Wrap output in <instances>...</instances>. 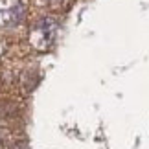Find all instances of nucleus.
Wrapping results in <instances>:
<instances>
[{"label": "nucleus", "instance_id": "f257e3e1", "mask_svg": "<svg viewBox=\"0 0 149 149\" xmlns=\"http://www.w3.org/2000/svg\"><path fill=\"white\" fill-rule=\"evenodd\" d=\"M57 20L54 17H44L33 26L31 30V42L37 50H46L52 46V42L55 41V35H57Z\"/></svg>", "mask_w": 149, "mask_h": 149}, {"label": "nucleus", "instance_id": "f03ea898", "mask_svg": "<svg viewBox=\"0 0 149 149\" xmlns=\"http://www.w3.org/2000/svg\"><path fill=\"white\" fill-rule=\"evenodd\" d=\"M26 17V4L22 0H0V26L17 28Z\"/></svg>", "mask_w": 149, "mask_h": 149}, {"label": "nucleus", "instance_id": "7ed1b4c3", "mask_svg": "<svg viewBox=\"0 0 149 149\" xmlns=\"http://www.w3.org/2000/svg\"><path fill=\"white\" fill-rule=\"evenodd\" d=\"M17 112H19V107L13 101H0V120H9L17 116Z\"/></svg>", "mask_w": 149, "mask_h": 149}]
</instances>
